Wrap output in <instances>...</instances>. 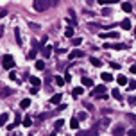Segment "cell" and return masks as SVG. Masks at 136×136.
<instances>
[{
  "mask_svg": "<svg viewBox=\"0 0 136 136\" xmlns=\"http://www.w3.org/2000/svg\"><path fill=\"white\" fill-rule=\"evenodd\" d=\"M70 127H72V129H79V118L77 117H74L70 120Z\"/></svg>",
  "mask_w": 136,
  "mask_h": 136,
  "instance_id": "15",
  "label": "cell"
},
{
  "mask_svg": "<svg viewBox=\"0 0 136 136\" xmlns=\"http://www.w3.org/2000/svg\"><path fill=\"white\" fill-rule=\"evenodd\" d=\"M79 57H84V52H81V50H74V52H70V54H68V59H70V61L79 59Z\"/></svg>",
  "mask_w": 136,
  "mask_h": 136,
  "instance_id": "6",
  "label": "cell"
},
{
  "mask_svg": "<svg viewBox=\"0 0 136 136\" xmlns=\"http://www.w3.org/2000/svg\"><path fill=\"white\" fill-rule=\"evenodd\" d=\"M107 125H109V120H107V118H102V120L98 122V127H95V129H106Z\"/></svg>",
  "mask_w": 136,
  "mask_h": 136,
  "instance_id": "11",
  "label": "cell"
},
{
  "mask_svg": "<svg viewBox=\"0 0 136 136\" xmlns=\"http://www.w3.org/2000/svg\"><path fill=\"white\" fill-rule=\"evenodd\" d=\"M127 134H129V136H136V127H134V129H131V131H127Z\"/></svg>",
  "mask_w": 136,
  "mask_h": 136,
  "instance_id": "40",
  "label": "cell"
},
{
  "mask_svg": "<svg viewBox=\"0 0 136 136\" xmlns=\"http://www.w3.org/2000/svg\"><path fill=\"white\" fill-rule=\"evenodd\" d=\"M77 118H79V120H86V118H88V115H86V113H84V111H81Z\"/></svg>",
  "mask_w": 136,
  "mask_h": 136,
  "instance_id": "37",
  "label": "cell"
},
{
  "mask_svg": "<svg viewBox=\"0 0 136 136\" xmlns=\"http://www.w3.org/2000/svg\"><path fill=\"white\" fill-rule=\"evenodd\" d=\"M29 81H30V84H32V86H36V88H39V86H41V81H39L38 77H30Z\"/></svg>",
  "mask_w": 136,
  "mask_h": 136,
  "instance_id": "20",
  "label": "cell"
},
{
  "mask_svg": "<svg viewBox=\"0 0 136 136\" xmlns=\"http://www.w3.org/2000/svg\"><path fill=\"white\" fill-rule=\"evenodd\" d=\"M90 61H91V65H93V66H100V59H97V57H91Z\"/></svg>",
  "mask_w": 136,
  "mask_h": 136,
  "instance_id": "33",
  "label": "cell"
},
{
  "mask_svg": "<svg viewBox=\"0 0 136 136\" xmlns=\"http://www.w3.org/2000/svg\"><path fill=\"white\" fill-rule=\"evenodd\" d=\"M111 133H113L115 136L124 134V133H125V125H124V124H118V125H115V127H113V131H111Z\"/></svg>",
  "mask_w": 136,
  "mask_h": 136,
  "instance_id": "5",
  "label": "cell"
},
{
  "mask_svg": "<svg viewBox=\"0 0 136 136\" xmlns=\"http://www.w3.org/2000/svg\"><path fill=\"white\" fill-rule=\"evenodd\" d=\"M14 36H16V43H18V45H22L23 41H22V38H20V29H14Z\"/></svg>",
  "mask_w": 136,
  "mask_h": 136,
  "instance_id": "27",
  "label": "cell"
},
{
  "mask_svg": "<svg viewBox=\"0 0 136 136\" xmlns=\"http://www.w3.org/2000/svg\"><path fill=\"white\" fill-rule=\"evenodd\" d=\"M9 95H13L11 88H0V98H7Z\"/></svg>",
  "mask_w": 136,
  "mask_h": 136,
  "instance_id": "7",
  "label": "cell"
},
{
  "mask_svg": "<svg viewBox=\"0 0 136 136\" xmlns=\"http://www.w3.org/2000/svg\"><path fill=\"white\" fill-rule=\"evenodd\" d=\"M22 125H23V127H30V125H32V118H30V117H25Z\"/></svg>",
  "mask_w": 136,
  "mask_h": 136,
  "instance_id": "23",
  "label": "cell"
},
{
  "mask_svg": "<svg viewBox=\"0 0 136 136\" xmlns=\"http://www.w3.org/2000/svg\"><path fill=\"white\" fill-rule=\"evenodd\" d=\"M9 77L13 79V81H16V82H20V81H18V75H16V72H14V70H11V72H9Z\"/></svg>",
  "mask_w": 136,
  "mask_h": 136,
  "instance_id": "30",
  "label": "cell"
},
{
  "mask_svg": "<svg viewBox=\"0 0 136 136\" xmlns=\"http://www.w3.org/2000/svg\"><path fill=\"white\" fill-rule=\"evenodd\" d=\"M111 93H113V97L117 98V100H122V95H120V91H118V90H113Z\"/></svg>",
  "mask_w": 136,
  "mask_h": 136,
  "instance_id": "31",
  "label": "cell"
},
{
  "mask_svg": "<svg viewBox=\"0 0 136 136\" xmlns=\"http://www.w3.org/2000/svg\"><path fill=\"white\" fill-rule=\"evenodd\" d=\"M2 66L6 68V70H13V68H14V59L11 57L9 54H6V56L2 57Z\"/></svg>",
  "mask_w": 136,
  "mask_h": 136,
  "instance_id": "2",
  "label": "cell"
},
{
  "mask_svg": "<svg viewBox=\"0 0 136 136\" xmlns=\"http://www.w3.org/2000/svg\"><path fill=\"white\" fill-rule=\"evenodd\" d=\"M4 16H7V11H6V9H0V18H4Z\"/></svg>",
  "mask_w": 136,
  "mask_h": 136,
  "instance_id": "41",
  "label": "cell"
},
{
  "mask_svg": "<svg viewBox=\"0 0 136 136\" xmlns=\"http://www.w3.org/2000/svg\"><path fill=\"white\" fill-rule=\"evenodd\" d=\"M97 133H98V129H95V127H93L91 131H79L77 136H93V134H97Z\"/></svg>",
  "mask_w": 136,
  "mask_h": 136,
  "instance_id": "8",
  "label": "cell"
},
{
  "mask_svg": "<svg viewBox=\"0 0 136 136\" xmlns=\"http://www.w3.org/2000/svg\"><path fill=\"white\" fill-rule=\"evenodd\" d=\"M106 93V86L104 84H98V86H93V91H91V95L93 97H97V98H100L102 95Z\"/></svg>",
  "mask_w": 136,
  "mask_h": 136,
  "instance_id": "3",
  "label": "cell"
},
{
  "mask_svg": "<svg viewBox=\"0 0 136 136\" xmlns=\"http://www.w3.org/2000/svg\"><path fill=\"white\" fill-rule=\"evenodd\" d=\"M109 4H117V2H120V0H107Z\"/></svg>",
  "mask_w": 136,
  "mask_h": 136,
  "instance_id": "46",
  "label": "cell"
},
{
  "mask_svg": "<svg viewBox=\"0 0 136 136\" xmlns=\"http://www.w3.org/2000/svg\"><path fill=\"white\" fill-rule=\"evenodd\" d=\"M82 93H84V90H82V86H77V88H74V90H72V95H74L75 98H79L81 95H82Z\"/></svg>",
  "mask_w": 136,
  "mask_h": 136,
  "instance_id": "9",
  "label": "cell"
},
{
  "mask_svg": "<svg viewBox=\"0 0 136 136\" xmlns=\"http://www.w3.org/2000/svg\"><path fill=\"white\" fill-rule=\"evenodd\" d=\"M131 74H136V65H134V66H131Z\"/></svg>",
  "mask_w": 136,
  "mask_h": 136,
  "instance_id": "45",
  "label": "cell"
},
{
  "mask_svg": "<svg viewBox=\"0 0 136 136\" xmlns=\"http://www.w3.org/2000/svg\"><path fill=\"white\" fill-rule=\"evenodd\" d=\"M50 54H52V47L47 45V47L43 49V57H50Z\"/></svg>",
  "mask_w": 136,
  "mask_h": 136,
  "instance_id": "19",
  "label": "cell"
},
{
  "mask_svg": "<svg viewBox=\"0 0 136 136\" xmlns=\"http://www.w3.org/2000/svg\"><path fill=\"white\" fill-rule=\"evenodd\" d=\"M7 120H9V115H7V113H2V115H0V125H6Z\"/></svg>",
  "mask_w": 136,
  "mask_h": 136,
  "instance_id": "13",
  "label": "cell"
},
{
  "mask_svg": "<svg viewBox=\"0 0 136 136\" xmlns=\"http://www.w3.org/2000/svg\"><path fill=\"white\" fill-rule=\"evenodd\" d=\"M125 86L129 88V90H136V81H131V82L127 81V84H125Z\"/></svg>",
  "mask_w": 136,
  "mask_h": 136,
  "instance_id": "32",
  "label": "cell"
},
{
  "mask_svg": "<svg viewBox=\"0 0 136 136\" xmlns=\"http://www.w3.org/2000/svg\"><path fill=\"white\" fill-rule=\"evenodd\" d=\"M100 38H118V32H109V34H100Z\"/></svg>",
  "mask_w": 136,
  "mask_h": 136,
  "instance_id": "26",
  "label": "cell"
},
{
  "mask_svg": "<svg viewBox=\"0 0 136 136\" xmlns=\"http://www.w3.org/2000/svg\"><path fill=\"white\" fill-rule=\"evenodd\" d=\"M32 7L36 13H43V11H47L50 7V2L49 0H34L32 2Z\"/></svg>",
  "mask_w": 136,
  "mask_h": 136,
  "instance_id": "1",
  "label": "cell"
},
{
  "mask_svg": "<svg viewBox=\"0 0 136 136\" xmlns=\"http://www.w3.org/2000/svg\"><path fill=\"white\" fill-rule=\"evenodd\" d=\"M30 106V98H23L22 102H20V107L23 109V107H29Z\"/></svg>",
  "mask_w": 136,
  "mask_h": 136,
  "instance_id": "24",
  "label": "cell"
},
{
  "mask_svg": "<svg viewBox=\"0 0 136 136\" xmlns=\"http://www.w3.org/2000/svg\"><path fill=\"white\" fill-rule=\"evenodd\" d=\"M122 9L125 11V13H131V11H133V6H131L129 2H124V4H122Z\"/></svg>",
  "mask_w": 136,
  "mask_h": 136,
  "instance_id": "21",
  "label": "cell"
},
{
  "mask_svg": "<svg viewBox=\"0 0 136 136\" xmlns=\"http://www.w3.org/2000/svg\"><path fill=\"white\" fill-rule=\"evenodd\" d=\"M111 14V9H102V16H109Z\"/></svg>",
  "mask_w": 136,
  "mask_h": 136,
  "instance_id": "38",
  "label": "cell"
},
{
  "mask_svg": "<svg viewBox=\"0 0 136 136\" xmlns=\"http://www.w3.org/2000/svg\"><path fill=\"white\" fill-rule=\"evenodd\" d=\"M27 59H36V49L29 50V54H27Z\"/></svg>",
  "mask_w": 136,
  "mask_h": 136,
  "instance_id": "29",
  "label": "cell"
},
{
  "mask_svg": "<svg viewBox=\"0 0 136 136\" xmlns=\"http://www.w3.org/2000/svg\"><path fill=\"white\" fill-rule=\"evenodd\" d=\"M36 68H38V70H43V68H45V63H43L41 59H39V61H36Z\"/></svg>",
  "mask_w": 136,
  "mask_h": 136,
  "instance_id": "34",
  "label": "cell"
},
{
  "mask_svg": "<svg viewBox=\"0 0 136 136\" xmlns=\"http://www.w3.org/2000/svg\"><path fill=\"white\" fill-rule=\"evenodd\" d=\"M134 39H136V29H134Z\"/></svg>",
  "mask_w": 136,
  "mask_h": 136,
  "instance_id": "47",
  "label": "cell"
},
{
  "mask_svg": "<svg viewBox=\"0 0 136 136\" xmlns=\"http://www.w3.org/2000/svg\"><path fill=\"white\" fill-rule=\"evenodd\" d=\"M65 36H66V38H74V27L68 25L66 29H65Z\"/></svg>",
  "mask_w": 136,
  "mask_h": 136,
  "instance_id": "17",
  "label": "cell"
},
{
  "mask_svg": "<svg viewBox=\"0 0 136 136\" xmlns=\"http://www.w3.org/2000/svg\"><path fill=\"white\" fill-rule=\"evenodd\" d=\"M104 49H115V50H124L127 49L125 43H104Z\"/></svg>",
  "mask_w": 136,
  "mask_h": 136,
  "instance_id": "4",
  "label": "cell"
},
{
  "mask_svg": "<svg viewBox=\"0 0 136 136\" xmlns=\"http://www.w3.org/2000/svg\"><path fill=\"white\" fill-rule=\"evenodd\" d=\"M50 102H52L54 106H57L59 102H61V93H57V95H54V97L50 98Z\"/></svg>",
  "mask_w": 136,
  "mask_h": 136,
  "instance_id": "18",
  "label": "cell"
},
{
  "mask_svg": "<svg viewBox=\"0 0 136 136\" xmlns=\"http://www.w3.org/2000/svg\"><path fill=\"white\" fill-rule=\"evenodd\" d=\"M120 27H122L124 30H129L131 27H133V25H131V20H124V22H120Z\"/></svg>",
  "mask_w": 136,
  "mask_h": 136,
  "instance_id": "10",
  "label": "cell"
},
{
  "mask_svg": "<svg viewBox=\"0 0 136 136\" xmlns=\"http://www.w3.org/2000/svg\"><path fill=\"white\" fill-rule=\"evenodd\" d=\"M50 115H52V113H43V115H39V117H38V122H39V120H45V118H49Z\"/></svg>",
  "mask_w": 136,
  "mask_h": 136,
  "instance_id": "36",
  "label": "cell"
},
{
  "mask_svg": "<svg viewBox=\"0 0 136 136\" xmlns=\"http://www.w3.org/2000/svg\"><path fill=\"white\" fill-rule=\"evenodd\" d=\"M117 82L120 84V86H125V84H127V77H125V75H118V77H117Z\"/></svg>",
  "mask_w": 136,
  "mask_h": 136,
  "instance_id": "14",
  "label": "cell"
},
{
  "mask_svg": "<svg viewBox=\"0 0 136 136\" xmlns=\"http://www.w3.org/2000/svg\"><path fill=\"white\" fill-rule=\"evenodd\" d=\"M82 86H93V81L90 77H84L82 79Z\"/></svg>",
  "mask_w": 136,
  "mask_h": 136,
  "instance_id": "25",
  "label": "cell"
},
{
  "mask_svg": "<svg viewBox=\"0 0 136 136\" xmlns=\"http://www.w3.org/2000/svg\"><path fill=\"white\" fill-rule=\"evenodd\" d=\"M109 66L115 68V70H118V68H120V65H118V63H109Z\"/></svg>",
  "mask_w": 136,
  "mask_h": 136,
  "instance_id": "39",
  "label": "cell"
},
{
  "mask_svg": "<svg viewBox=\"0 0 136 136\" xmlns=\"http://www.w3.org/2000/svg\"><path fill=\"white\" fill-rule=\"evenodd\" d=\"M98 4H100V6H104V4H107V0H97Z\"/></svg>",
  "mask_w": 136,
  "mask_h": 136,
  "instance_id": "44",
  "label": "cell"
},
{
  "mask_svg": "<svg viewBox=\"0 0 136 136\" xmlns=\"http://www.w3.org/2000/svg\"><path fill=\"white\" fill-rule=\"evenodd\" d=\"M100 77H102V81H106V82H109V81H113V75H111V74H107V72H104V74H102Z\"/></svg>",
  "mask_w": 136,
  "mask_h": 136,
  "instance_id": "22",
  "label": "cell"
},
{
  "mask_svg": "<svg viewBox=\"0 0 136 136\" xmlns=\"http://www.w3.org/2000/svg\"><path fill=\"white\" fill-rule=\"evenodd\" d=\"M127 118H129V120H133V122H136V117H133V115H127Z\"/></svg>",
  "mask_w": 136,
  "mask_h": 136,
  "instance_id": "43",
  "label": "cell"
},
{
  "mask_svg": "<svg viewBox=\"0 0 136 136\" xmlns=\"http://www.w3.org/2000/svg\"><path fill=\"white\" fill-rule=\"evenodd\" d=\"M14 125H22V117H20V115H16V117H14V124H11L7 129H13Z\"/></svg>",
  "mask_w": 136,
  "mask_h": 136,
  "instance_id": "16",
  "label": "cell"
},
{
  "mask_svg": "<svg viewBox=\"0 0 136 136\" xmlns=\"http://www.w3.org/2000/svg\"><path fill=\"white\" fill-rule=\"evenodd\" d=\"M49 2H50V6H57L59 4V0H49Z\"/></svg>",
  "mask_w": 136,
  "mask_h": 136,
  "instance_id": "42",
  "label": "cell"
},
{
  "mask_svg": "<svg viewBox=\"0 0 136 136\" xmlns=\"http://www.w3.org/2000/svg\"><path fill=\"white\" fill-rule=\"evenodd\" d=\"M54 125H56V131H59L61 127L65 125V120H56V124H54Z\"/></svg>",
  "mask_w": 136,
  "mask_h": 136,
  "instance_id": "28",
  "label": "cell"
},
{
  "mask_svg": "<svg viewBox=\"0 0 136 136\" xmlns=\"http://www.w3.org/2000/svg\"><path fill=\"white\" fill-rule=\"evenodd\" d=\"M54 81H56V84H57V86H65V84H66L65 77H59V75H56V77H54Z\"/></svg>",
  "mask_w": 136,
  "mask_h": 136,
  "instance_id": "12",
  "label": "cell"
},
{
  "mask_svg": "<svg viewBox=\"0 0 136 136\" xmlns=\"http://www.w3.org/2000/svg\"><path fill=\"white\" fill-rule=\"evenodd\" d=\"M72 43L77 47V45H81V43H82V38H74V39H72Z\"/></svg>",
  "mask_w": 136,
  "mask_h": 136,
  "instance_id": "35",
  "label": "cell"
}]
</instances>
